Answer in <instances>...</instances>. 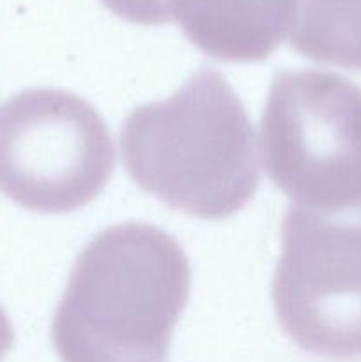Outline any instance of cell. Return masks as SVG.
<instances>
[{
  "instance_id": "cell-2",
  "label": "cell",
  "mask_w": 361,
  "mask_h": 362,
  "mask_svg": "<svg viewBox=\"0 0 361 362\" xmlns=\"http://www.w3.org/2000/svg\"><path fill=\"white\" fill-rule=\"evenodd\" d=\"M120 151L145 193L200 219L230 218L260 184L253 124L212 67L170 98L134 108L120 129Z\"/></svg>"
},
{
  "instance_id": "cell-3",
  "label": "cell",
  "mask_w": 361,
  "mask_h": 362,
  "mask_svg": "<svg viewBox=\"0 0 361 362\" xmlns=\"http://www.w3.org/2000/svg\"><path fill=\"white\" fill-rule=\"evenodd\" d=\"M265 172L294 204L343 209L361 202V87L336 73L275 74L260 120Z\"/></svg>"
},
{
  "instance_id": "cell-6",
  "label": "cell",
  "mask_w": 361,
  "mask_h": 362,
  "mask_svg": "<svg viewBox=\"0 0 361 362\" xmlns=\"http://www.w3.org/2000/svg\"><path fill=\"white\" fill-rule=\"evenodd\" d=\"M297 0H166L170 20L207 55L260 62L289 37Z\"/></svg>"
},
{
  "instance_id": "cell-4",
  "label": "cell",
  "mask_w": 361,
  "mask_h": 362,
  "mask_svg": "<svg viewBox=\"0 0 361 362\" xmlns=\"http://www.w3.org/2000/svg\"><path fill=\"white\" fill-rule=\"evenodd\" d=\"M115 168L98 110L62 88H25L0 106V193L41 214L94 200Z\"/></svg>"
},
{
  "instance_id": "cell-5",
  "label": "cell",
  "mask_w": 361,
  "mask_h": 362,
  "mask_svg": "<svg viewBox=\"0 0 361 362\" xmlns=\"http://www.w3.org/2000/svg\"><path fill=\"white\" fill-rule=\"evenodd\" d=\"M271 296L280 325L301 349L361 359V202L287 209Z\"/></svg>"
},
{
  "instance_id": "cell-1",
  "label": "cell",
  "mask_w": 361,
  "mask_h": 362,
  "mask_svg": "<svg viewBox=\"0 0 361 362\" xmlns=\"http://www.w3.org/2000/svg\"><path fill=\"white\" fill-rule=\"evenodd\" d=\"M191 269L170 233L110 226L76 258L52 324L62 362H163L190 299Z\"/></svg>"
},
{
  "instance_id": "cell-8",
  "label": "cell",
  "mask_w": 361,
  "mask_h": 362,
  "mask_svg": "<svg viewBox=\"0 0 361 362\" xmlns=\"http://www.w3.org/2000/svg\"><path fill=\"white\" fill-rule=\"evenodd\" d=\"M112 13L138 25H163L170 21L166 0H101Z\"/></svg>"
},
{
  "instance_id": "cell-9",
  "label": "cell",
  "mask_w": 361,
  "mask_h": 362,
  "mask_svg": "<svg viewBox=\"0 0 361 362\" xmlns=\"http://www.w3.org/2000/svg\"><path fill=\"white\" fill-rule=\"evenodd\" d=\"M14 345V331L11 325L9 317L6 315L4 308L0 306V362L4 361L6 354L13 349Z\"/></svg>"
},
{
  "instance_id": "cell-7",
  "label": "cell",
  "mask_w": 361,
  "mask_h": 362,
  "mask_svg": "<svg viewBox=\"0 0 361 362\" xmlns=\"http://www.w3.org/2000/svg\"><path fill=\"white\" fill-rule=\"evenodd\" d=\"M289 45L315 62L361 71V0H297Z\"/></svg>"
}]
</instances>
